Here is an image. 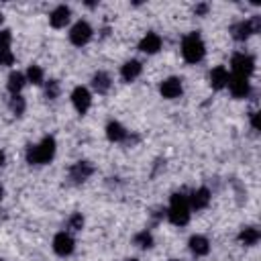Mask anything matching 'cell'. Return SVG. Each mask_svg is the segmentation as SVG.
Listing matches in <instances>:
<instances>
[{"label": "cell", "mask_w": 261, "mask_h": 261, "mask_svg": "<svg viewBox=\"0 0 261 261\" xmlns=\"http://www.w3.org/2000/svg\"><path fill=\"white\" fill-rule=\"evenodd\" d=\"M69 16H71V10L61 4V6H57V8L49 14V22H51V27L61 29V27H65V24L69 22Z\"/></svg>", "instance_id": "cell-13"}, {"label": "cell", "mask_w": 261, "mask_h": 261, "mask_svg": "<svg viewBox=\"0 0 261 261\" xmlns=\"http://www.w3.org/2000/svg\"><path fill=\"white\" fill-rule=\"evenodd\" d=\"M2 194H4V192H2V188H0V200H2Z\"/></svg>", "instance_id": "cell-31"}, {"label": "cell", "mask_w": 261, "mask_h": 261, "mask_svg": "<svg viewBox=\"0 0 261 261\" xmlns=\"http://www.w3.org/2000/svg\"><path fill=\"white\" fill-rule=\"evenodd\" d=\"M27 80L31 82V84H43V69L39 67V65H29V69H27Z\"/></svg>", "instance_id": "cell-23"}, {"label": "cell", "mask_w": 261, "mask_h": 261, "mask_svg": "<svg viewBox=\"0 0 261 261\" xmlns=\"http://www.w3.org/2000/svg\"><path fill=\"white\" fill-rule=\"evenodd\" d=\"M24 82H27V77H24L20 71H12V73L8 75V90L12 92V96H14V94H18V92L22 90Z\"/></svg>", "instance_id": "cell-21"}, {"label": "cell", "mask_w": 261, "mask_h": 261, "mask_svg": "<svg viewBox=\"0 0 261 261\" xmlns=\"http://www.w3.org/2000/svg\"><path fill=\"white\" fill-rule=\"evenodd\" d=\"M167 216H169V220H171L173 224H177V226L188 224V220H190L188 196H184V194H173V196H171L169 210H167Z\"/></svg>", "instance_id": "cell-2"}, {"label": "cell", "mask_w": 261, "mask_h": 261, "mask_svg": "<svg viewBox=\"0 0 261 261\" xmlns=\"http://www.w3.org/2000/svg\"><path fill=\"white\" fill-rule=\"evenodd\" d=\"M73 239L67 234V232H59V234H55V239H53V251L57 253V255H61V257H65V255H69L71 251H73Z\"/></svg>", "instance_id": "cell-10"}, {"label": "cell", "mask_w": 261, "mask_h": 261, "mask_svg": "<svg viewBox=\"0 0 261 261\" xmlns=\"http://www.w3.org/2000/svg\"><path fill=\"white\" fill-rule=\"evenodd\" d=\"M124 261H137V259H124Z\"/></svg>", "instance_id": "cell-33"}, {"label": "cell", "mask_w": 261, "mask_h": 261, "mask_svg": "<svg viewBox=\"0 0 261 261\" xmlns=\"http://www.w3.org/2000/svg\"><path fill=\"white\" fill-rule=\"evenodd\" d=\"M190 249H192V253H196V255H206V253L210 251V243H208L206 237L194 234V237L190 239Z\"/></svg>", "instance_id": "cell-19"}, {"label": "cell", "mask_w": 261, "mask_h": 261, "mask_svg": "<svg viewBox=\"0 0 261 261\" xmlns=\"http://www.w3.org/2000/svg\"><path fill=\"white\" fill-rule=\"evenodd\" d=\"M208 202H210V192H208L206 188H198V190H194V192H192V196L188 198L190 208H196V210L206 208V206H208Z\"/></svg>", "instance_id": "cell-14"}, {"label": "cell", "mask_w": 261, "mask_h": 261, "mask_svg": "<svg viewBox=\"0 0 261 261\" xmlns=\"http://www.w3.org/2000/svg\"><path fill=\"white\" fill-rule=\"evenodd\" d=\"M90 39H92V27H90L86 20H80V22H75V24L71 27V31H69V41H71L73 45L82 47V45H86Z\"/></svg>", "instance_id": "cell-6"}, {"label": "cell", "mask_w": 261, "mask_h": 261, "mask_svg": "<svg viewBox=\"0 0 261 261\" xmlns=\"http://www.w3.org/2000/svg\"><path fill=\"white\" fill-rule=\"evenodd\" d=\"M106 137H108L110 141L118 143V141H124V139H126V130H124V126H122L120 122L112 120V122H108V126H106Z\"/></svg>", "instance_id": "cell-18"}, {"label": "cell", "mask_w": 261, "mask_h": 261, "mask_svg": "<svg viewBox=\"0 0 261 261\" xmlns=\"http://www.w3.org/2000/svg\"><path fill=\"white\" fill-rule=\"evenodd\" d=\"M141 69H143V65H141L137 59H130V61H126V63L122 65L120 75H122V80H124V82H133L135 77H139Z\"/></svg>", "instance_id": "cell-17"}, {"label": "cell", "mask_w": 261, "mask_h": 261, "mask_svg": "<svg viewBox=\"0 0 261 261\" xmlns=\"http://www.w3.org/2000/svg\"><path fill=\"white\" fill-rule=\"evenodd\" d=\"M0 24H2V12H0Z\"/></svg>", "instance_id": "cell-32"}, {"label": "cell", "mask_w": 261, "mask_h": 261, "mask_svg": "<svg viewBox=\"0 0 261 261\" xmlns=\"http://www.w3.org/2000/svg\"><path fill=\"white\" fill-rule=\"evenodd\" d=\"M45 94H47V98H55V96L59 94V84H57L55 80L47 82V90H45Z\"/></svg>", "instance_id": "cell-27"}, {"label": "cell", "mask_w": 261, "mask_h": 261, "mask_svg": "<svg viewBox=\"0 0 261 261\" xmlns=\"http://www.w3.org/2000/svg\"><path fill=\"white\" fill-rule=\"evenodd\" d=\"M55 155V139L53 137H45L39 145L35 147H29L27 151V161L33 163V165H43V163H49Z\"/></svg>", "instance_id": "cell-1"}, {"label": "cell", "mask_w": 261, "mask_h": 261, "mask_svg": "<svg viewBox=\"0 0 261 261\" xmlns=\"http://www.w3.org/2000/svg\"><path fill=\"white\" fill-rule=\"evenodd\" d=\"M67 226L71 228V230H82V226H84V216L82 214H71V218H69V222H67Z\"/></svg>", "instance_id": "cell-26"}, {"label": "cell", "mask_w": 261, "mask_h": 261, "mask_svg": "<svg viewBox=\"0 0 261 261\" xmlns=\"http://www.w3.org/2000/svg\"><path fill=\"white\" fill-rule=\"evenodd\" d=\"M92 173H94V167H92L88 161H77V163H73L71 169H69V177H71L75 184L86 181Z\"/></svg>", "instance_id": "cell-12"}, {"label": "cell", "mask_w": 261, "mask_h": 261, "mask_svg": "<svg viewBox=\"0 0 261 261\" xmlns=\"http://www.w3.org/2000/svg\"><path fill=\"white\" fill-rule=\"evenodd\" d=\"M159 92H161V96L163 98H177L179 94H181V80L179 77H167V80H163L161 82V86H159Z\"/></svg>", "instance_id": "cell-11"}, {"label": "cell", "mask_w": 261, "mask_h": 261, "mask_svg": "<svg viewBox=\"0 0 261 261\" xmlns=\"http://www.w3.org/2000/svg\"><path fill=\"white\" fill-rule=\"evenodd\" d=\"M259 24H261V18H259V16H253L251 20H241V22H237L230 31H232V37H234L237 41H245V39H249L253 33L259 31Z\"/></svg>", "instance_id": "cell-5"}, {"label": "cell", "mask_w": 261, "mask_h": 261, "mask_svg": "<svg viewBox=\"0 0 261 261\" xmlns=\"http://www.w3.org/2000/svg\"><path fill=\"white\" fill-rule=\"evenodd\" d=\"M10 31L4 29L0 31V65H12L14 63V55L10 51Z\"/></svg>", "instance_id": "cell-9"}, {"label": "cell", "mask_w": 261, "mask_h": 261, "mask_svg": "<svg viewBox=\"0 0 261 261\" xmlns=\"http://www.w3.org/2000/svg\"><path fill=\"white\" fill-rule=\"evenodd\" d=\"M92 86H94V90H96L98 94L108 92V88H110V75H108L106 71H98V73L92 77Z\"/></svg>", "instance_id": "cell-20"}, {"label": "cell", "mask_w": 261, "mask_h": 261, "mask_svg": "<svg viewBox=\"0 0 261 261\" xmlns=\"http://www.w3.org/2000/svg\"><path fill=\"white\" fill-rule=\"evenodd\" d=\"M10 110H12L16 116H20V114L24 112V98L18 96V94H14L12 100H10Z\"/></svg>", "instance_id": "cell-25"}, {"label": "cell", "mask_w": 261, "mask_h": 261, "mask_svg": "<svg viewBox=\"0 0 261 261\" xmlns=\"http://www.w3.org/2000/svg\"><path fill=\"white\" fill-rule=\"evenodd\" d=\"M251 124H253L255 130H259V112H253L251 114Z\"/></svg>", "instance_id": "cell-28"}, {"label": "cell", "mask_w": 261, "mask_h": 261, "mask_svg": "<svg viewBox=\"0 0 261 261\" xmlns=\"http://www.w3.org/2000/svg\"><path fill=\"white\" fill-rule=\"evenodd\" d=\"M71 102H73V106H75V110H77L80 114H86V110H88L90 104H92V96H90V92H88L84 86H77V88L71 92Z\"/></svg>", "instance_id": "cell-8"}, {"label": "cell", "mask_w": 261, "mask_h": 261, "mask_svg": "<svg viewBox=\"0 0 261 261\" xmlns=\"http://www.w3.org/2000/svg\"><path fill=\"white\" fill-rule=\"evenodd\" d=\"M135 245H137V247H141V249H149V247L153 245V237H151V232L143 230V232L135 234Z\"/></svg>", "instance_id": "cell-24"}, {"label": "cell", "mask_w": 261, "mask_h": 261, "mask_svg": "<svg viewBox=\"0 0 261 261\" xmlns=\"http://www.w3.org/2000/svg\"><path fill=\"white\" fill-rule=\"evenodd\" d=\"M204 51H206V47H204V41L200 39L198 33H190L181 43V55L188 63L200 61L204 57Z\"/></svg>", "instance_id": "cell-3"}, {"label": "cell", "mask_w": 261, "mask_h": 261, "mask_svg": "<svg viewBox=\"0 0 261 261\" xmlns=\"http://www.w3.org/2000/svg\"><path fill=\"white\" fill-rule=\"evenodd\" d=\"M4 161H6V157H4V153H2V151H0V167H2V165H4Z\"/></svg>", "instance_id": "cell-30"}, {"label": "cell", "mask_w": 261, "mask_h": 261, "mask_svg": "<svg viewBox=\"0 0 261 261\" xmlns=\"http://www.w3.org/2000/svg\"><path fill=\"white\" fill-rule=\"evenodd\" d=\"M228 71H226V67H222V65H218V67H214L212 71H210V86L214 88V90H220V88H224L226 84H228Z\"/></svg>", "instance_id": "cell-16"}, {"label": "cell", "mask_w": 261, "mask_h": 261, "mask_svg": "<svg viewBox=\"0 0 261 261\" xmlns=\"http://www.w3.org/2000/svg\"><path fill=\"white\" fill-rule=\"evenodd\" d=\"M194 10H196V14H206L208 12V4H198Z\"/></svg>", "instance_id": "cell-29"}, {"label": "cell", "mask_w": 261, "mask_h": 261, "mask_svg": "<svg viewBox=\"0 0 261 261\" xmlns=\"http://www.w3.org/2000/svg\"><path fill=\"white\" fill-rule=\"evenodd\" d=\"M228 90H230V94L234 96V98H245L249 92H251V88H249V77H243V75H230L228 77Z\"/></svg>", "instance_id": "cell-7"}, {"label": "cell", "mask_w": 261, "mask_h": 261, "mask_svg": "<svg viewBox=\"0 0 261 261\" xmlns=\"http://www.w3.org/2000/svg\"><path fill=\"white\" fill-rule=\"evenodd\" d=\"M230 65H232L234 75L249 77L253 73V69H255V59L251 55H247V53H237V55H232Z\"/></svg>", "instance_id": "cell-4"}, {"label": "cell", "mask_w": 261, "mask_h": 261, "mask_svg": "<svg viewBox=\"0 0 261 261\" xmlns=\"http://www.w3.org/2000/svg\"><path fill=\"white\" fill-rule=\"evenodd\" d=\"M139 49L145 51V53H149V55H151V53H157V51L161 49V37L155 35V33H147V35L141 39Z\"/></svg>", "instance_id": "cell-15"}, {"label": "cell", "mask_w": 261, "mask_h": 261, "mask_svg": "<svg viewBox=\"0 0 261 261\" xmlns=\"http://www.w3.org/2000/svg\"><path fill=\"white\" fill-rule=\"evenodd\" d=\"M239 241H241L243 245L251 247V245H255V243L259 241V230H257L255 226H247V228H243V230H241Z\"/></svg>", "instance_id": "cell-22"}]
</instances>
